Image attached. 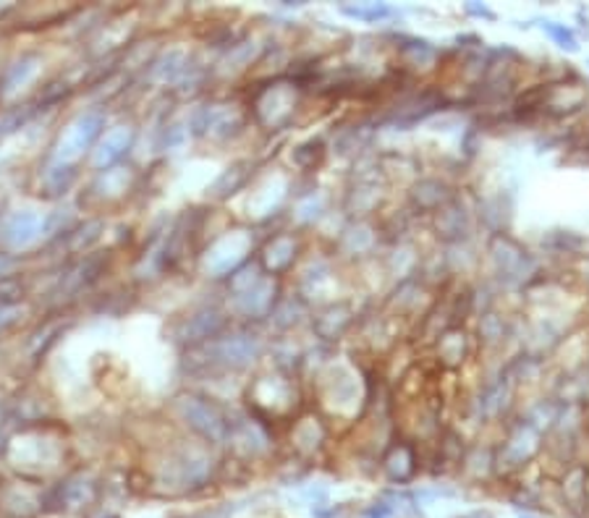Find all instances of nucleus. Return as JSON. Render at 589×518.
<instances>
[{
	"label": "nucleus",
	"mask_w": 589,
	"mask_h": 518,
	"mask_svg": "<svg viewBox=\"0 0 589 518\" xmlns=\"http://www.w3.org/2000/svg\"><path fill=\"white\" fill-rule=\"evenodd\" d=\"M105 119L100 113H87L82 119L71 123V129L65 131V136L58 144V158L71 160L90 148V144L100 136V129H103Z\"/></svg>",
	"instance_id": "f257e3e1"
},
{
	"label": "nucleus",
	"mask_w": 589,
	"mask_h": 518,
	"mask_svg": "<svg viewBox=\"0 0 589 518\" xmlns=\"http://www.w3.org/2000/svg\"><path fill=\"white\" fill-rule=\"evenodd\" d=\"M184 412H186V419L192 421V427L196 429V433H202L205 437H213V440H221L225 427H223L221 414H217L213 406L202 404V400H196V398H189Z\"/></svg>",
	"instance_id": "f03ea898"
},
{
	"label": "nucleus",
	"mask_w": 589,
	"mask_h": 518,
	"mask_svg": "<svg viewBox=\"0 0 589 518\" xmlns=\"http://www.w3.org/2000/svg\"><path fill=\"white\" fill-rule=\"evenodd\" d=\"M40 228H42V221L38 215L19 213V215H13L9 223H6L3 238H6V244H11V246H27L29 241L38 238Z\"/></svg>",
	"instance_id": "7ed1b4c3"
},
{
	"label": "nucleus",
	"mask_w": 589,
	"mask_h": 518,
	"mask_svg": "<svg viewBox=\"0 0 589 518\" xmlns=\"http://www.w3.org/2000/svg\"><path fill=\"white\" fill-rule=\"evenodd\" d=\"M131 144V131L129 129H119V131H111V134L105 136L103 148L98 150V158H94V165H108L113 163V160H119L123 152L129 150Z\"/></svg>",
	"instance_id": "20e7f679"
},
{
	"label": "nucleus",
	"mask_w": 589,
	"mask_h": 518,
	"mask_svg": "<svg viewBox=\"0 0 589 518\" xmlns=\"http://www.w3.org/2000/svg\"><path fill=\"white\" fill-rule=\"evenodd\" d=\"M542 32H548L552 40H556L558 48L563 50H571V53H577L579 50V42L577 38L571 34V29H566V24H556V21H540Z\"/></svg>",
	"instance_id": "39448f33"
},
{
	"label": "nucleus",
	"mask_w": 589,
	"mask_h": 518,
	"mask_svg": "<svg viewBox=\"0 0 589 518\" xmlns=\"http://www.w3.org/2000/svg\"><path fill=\"white\" fill-rule=\"evenodd\" d=\"M341 11H344L346 17H354L362 21H377V19L393 17V9H388V6H369V9H362V6H356V9H352V6H344Z\"/></svg>",
	"instance_id": "423d86ee"
},
{
	"label": "nucleus",
	"mask_w": 589,
	"mask_h": 518,
	"mask_svg": "<svg viewBox=\"0 0 589 518\" xmlns=\"http://www.w3.org/2000/svg\"><path fill=\"white\" fill-rule=\"evenodd\" d=\"M32 69L34 65H29L27 61L24 63H17L13 65V69L9 71V77H6V87H9V90H13V84H21V82H27L29 74H32Z\"/></svg>",
	"instance_id": "0eeeda50"
},
{
	"label": "nucleus",
	"mask_w": 589,
	"mask_h": 518,
	"mask_svg": "<svg viewBox=\"0 0 589 518\" xmlns=\"http://www.w3.org/2000/svg\"><path fill=\"white\" fill-rule=\"evenodd\" d=\"M27 113H9L3 121H0V136H9L11 131H17L21 123H24Z\"/></svg>",
	"instance_id": "6e6552de"
},
{
	"label": "nucleus",
	"mask_w": 589,
	"mask_h": 518,
	"mask_svg": "<svg viewBox=\"0 0 589 518\" xmlns=\"http://www.w3.org/2000/svg\"><path fill=\"white\" fill-rule=\"evenodd\" d=\"M19 286H17V283H13V281H6V283H0V306H3V304H9V302H13V298H17L19 296Z\"/></svg>",
	"instance_id": "1a4fd4ad"
},
{
	"label": "nucleus",
	"mask_w": 589,
	"mask_h": 518,
	"mask_svg": "<svg viewBox=\"0 0 589 518\" xmlns=\"http://www.w3.org/2000/svg\"><path fill=\"white\" fill-rule=\"evenodd\" d=\"M469 11H471V13H477V17H487V19H492V13L487 11V9H477V6H469Z\"/></svg>",
	"instance_id": "9d476101"
},
{
	"label": "nucleus",
	"mask_w": 589,
	"mask_h": 518,
	"mask_svg": "<svg viewBox=\"0 0 589 518\" xmlns=\"http://www.w3.org/2000/svg\"><path fill=\"white\" fill-rule=\"evenodd\" d=\"M519 518H535V516H519Z\"/></svg>",
	"instance_id": "9b49d317"
}]
</instances>
